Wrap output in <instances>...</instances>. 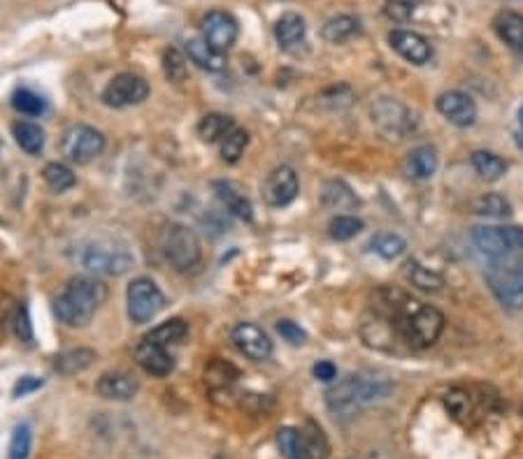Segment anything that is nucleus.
<instances>
[{"label": "nucleus", "instance_id": "nucleus-28", "mask_svg": "<svg viewBox=\"0 0 523 459\" xmlns=\"http://www.w3.org/2000/svg\"><path fill=\"white\" fill-rule=\"evenodd\" d=\"M402 274H405V278H408L409 284H412L414 288H419V291H426V292L442 291V285H444L442 274L432 272V269H428V267L421 265L419 261L405 262V267H402Z\"/></svg>", "mask_w": 523, "mask_h": 459}, {"label": "nucleus", "instance_id": "nucleus-42", "mask_svg": "<svg viewBox=\"0 0 523 459\" xmlns=\"http://www.w3.org/2000/svg\"><path fill=\"white\" fill-rule=\"evenodd\" d=\"M475 212L479 216H488V218H505L511 214V205L507 202L503 195L498 193H488L481 195L479 199L475 202Z\"/></svg>", "mask_w": 523, "mask_h": 459}, {"label": "nucleus", "instance_id": "nucleus-40", "mask_svg": "<svg viewBox=\"0 0 523 459\" xmlns=\"http://www.w3.org/2000/svg\"><path fill=\"white\" fill-rule=\"evenodd\" d=\"M163 73L165 77L170 79L172 84H182L186 74H189V67H186V56L175 47H168L163 51Z\"/></svg>", "mask_w": 523, "mask_h": 459}, {"label": "nucleus", "instance_id": "nucleus-52", "mask_svg": "<svg viewBox=\"0 0 523 459\" xmlns=\"http://www.w3.org/2000/svg\"><path fill=\"white\" fill-rule=\"evenodd\" d=\"M519 121H521V126H523V107L519 109Z\"/></svg>", "mask_w": 523, "mask_h": 459}, {"label": "nucleus", "instance_id": "nucleus-6", "mask_svg": "<svg viewBox=\"0 0 523 459\" xmlns=\"http://www.w3.org/2000/svg\"><path fill=\"white\" fill-rule=\"evenodd\" d=\"M133 262L131 251L116 242H93L82 253V265L96 276H122Z\"/></svg>", "mask_w": 523, "mask_h": 459}, {"label": "nucleus", "instance_id": "nucleus-9", "mask_svg": "<svg viewBox=\"0 0 523 459\" xmlns=\"http://www.w3.org/2000/svg\"><path fill=\"white\" fill-rule=\"evenodd\" d=\"M372 123L382 130L386 137L402 139L408 137L416 128V116L408 105H402L400 100L393 97H379L370 107Z\"/></svg>", "mask_w": 523, "mask_h": 459}, {"label": "nucleus", "instance_id": "nucleus-34", "mask_svg": "<svg viewBox=\"0 0 523 459\" xmlns=\"http://www.w3.org/2000/svg\"><path fill=\"white\" fill-rule=\"evenodd\" d=\"M43 179L44 183L54 191V193H66V191H70V188L77 183V176H75L73 169L63 163L44 165Z\"/></svg>", "mask_w": 523, "mask_h": 459}, {"label": "nucleus", "instance_id": "nucleus-48", "mask_svg": "<svg viewBox=\"0 0 523 459\" xmlns=\"http://www.w3.org/2000/svg\"><path fill=\"white\" fill-rule=\"evenodd\" d=\"M312 371H314V378L323 383H333L337 378V367L333 362H329V360H321V362L314 364Z\"/></svg>", "mask_w": 523, "mask_h": 459}, {"label": "nucleus", "instance_id": "nucleus-35", "mask_svg": "<svg viewBox=\"0 0 523 459\" xmlns=\"http://www.w3.org/2000/svg\"><path fill=\"white\" fill-rule=\"evenodd\" d=\"M250 144V133L242 130V128H233L231 133L226 135L224 139L219 142L221 149V158H224V163H238L240 158L244 156V149Z\"/></svg>", "mask_w": 523, "mask_h": 459}, {"label": "nucleus", "instance_id": "nucleus-44", "mask_svg": "<svg viewBox=\"0 0 523 459\" xmlns=\"http://www.w3.org/2000/svg\"><path fill=\"white\" fill-rule=\"evenodd\" d=\"M416 7H419V0H386L384 3V14L391 21H396V24H405V21L414 17Z\"/></svg>", "mask_w": 523, "mask_h": 459}, {"label": "nucleus", "instance_id": "nucleus-19", "mask_svg": "<svg viewBox=\"0 0 523 459\" xmlns=\"http://www.w3.org/2000/svg\"><path fill=\"white\" fill-rule=\"evenodd\" d=\"M472 242L479 248L481 253L488 255L491 261H500L511 253L510 244H507L503 228H493V225H477L472 230Z\"/></svg>", "mask_w": 523, "mask_h": 459}, {"label": "nucleus", "instance_id": "nucleus-36", "mask_svg": "<svg viewBox=\"0 0 523 459\" xmlns=\"http://www.w3.org/2000/svg\"><path fill=\"white\" fill-rule=\"evenodd\" d=\"M370 246L375 253L382 255L384 261H396L408 251V242L400 235H393V232H379L370 242Z\"/></svg>", "mask_w": 523, "mask_h": 459}, {"label": "nucleus", "instance_id": "nucleus-16", "mask_svg": "<svg viewBox=\"0 0 523 459\" xmlns=\"http://www.w3.org/2000/svg\"><path fill=\"white\" fill-rule=\"evenodd\" d=\"M389 44L396 54H400L405 61L414 63V66H424V63L431 61V56H432L431 43H428L424 35H419V33L391 31Z\"/></svg>", "mask_w": 523, "mask_h": 459}, {"label": "nucleus", "instance_id": "nucleus-26", "mask_svg": "<svg viewBox=\"0 0 523 459\" xmlns=\"http://www.w3.org/2000/svg\"><path fill=\"white\" fill-rule=\"evenodd\" d=\"M307 35V26H305V19L300 14H284V17L277 19V24H274V37H277V43L280 47L291 49L296 44H300Z\"/></svg>", "mask_w": 523, "mask_h": 459}, {"label": "nucleus", "instance_id": "nucleus-22", "mask_svg": "<svg viewBox=\"0 0 523 459\" xmlns=\"http://www.w3.org/2000/svg\"><path fill=\"white\" fill-rule=\"evenodd\" d=\"M321 205L330 212H352L359 206V198L345 182H326L321 188Z\"/></svg>", "mask_w": 523, "mask_h": 459}, {"label": "nucleus", "instance_id": "nucleus-11", "mask_svg": "<svg viewBox=\"0 0 523 459\" xmlns=\"http://www.w3.org/2000/svg\"><path fill=\"white\" fill-rule=\"evenodd\" d=\"M298 175H296V169L289 167V165L274 167L273 172L265 176V182H263V199H265L270 206H277V209L291 205L293 199L298 198Z\"/></svg>", "mask_w": 523, "mask_h": 459}, {"label": "nucleus", "instance_id": "nucleus-49", "mask_svg": "<svg viewBox=\"0 0 523 459\" xmlns=\"http://www.w3.org/2000/svg\"><path fill=\"white\" fill-rule=\"evenodd\" d=\"M14 314H17V304H14V300L7 295V292L0 291V327L12 321Z\"/></svg>", "mask_w": 523, "mask_h": 459}, {"label": "nucleus", "instance_id": "nucleus-3", "mask_svg": "<svg viewBox=\"0 0 523 459\" xmlns=\"http://www.w3.org/2000/svg\"><path fill=\"white\" fill-rule=\"evenodd\" d=\"M389 393V383L368 381V378H361V376H349V378L340 381L326 393V404H329L330 413H335V416L349 417L356 411H361L363 406L375 404V401L384 399Z\"/></svg>", "mask_w": 523, "mask_h": 459}, {"label": "nucleus", "instance_id": "nucleus-5", "mask_svg": "<svg viewBox=\"0 0 523 459\" xmlns=\"http://www.w3.org/2000/svg\"><path fill=\"white\" fill-rule=\"evenodd\" d=\"M487 284L503 307L523 308V265L507 258L493 261L487 269Z\"/></svg>", "mask_w": 523, "mask_h": 459}, {"label": "nucleus", "instance_id": "nucleus-46", "mask_svg": "<svg viewBox=\"0 0 523 459\" xmlns=\"http://www.w3.org/2000/svg\"><path fill=\"white\" fill-rule=\"evenodd\" d=\"M277 332L281 334L284 341H289L291 346H303L307 341V334L305 330H300V325H296L293 321H280L277 323Z\"/></svg>", "mask_w": 523, "mask_h": 459}, {"label": "nucleus", "instance_id": "nucleus-10", "mask_svg": "<svg viewBox=\"0 0 523 459\" xmlns=\"http://www.w3.org/2000/svg\"><path fill=\"white\" fill-rule=\"evenodd\" d=\"M149 97V84L147 79L133 73H122L105 86L103 103L112 109H126L145 103Z\"/></svg>", "mask_w": 523, "mask_h": 459}, {"label": "nucleus", "instance_id": "nucleus-51", "mask_svg": "<svg viewBox=\"0 0 523 459\" xmlns=\"http://www.w3.org/2000/svg\"><path fill=\"white\" fill-rule=\"evenodd\" d=\"M517 144L521 146V149H523V133H519V137H517Z\"/></svg>", "mask_w": 523, "mask_h": 459}, {"label": "nucleus", "instance_id": "nucleus-13", "mask_svg": "<svg viewBox=\"0 0 523 459\" xmlns=\"http://www.w3.org/2000/svg\"><path fill=\"white\" fill-rule=\"evenodd\" d=\"M231 341L244 357H250L254 362H263L273 355V341L254 323H240V325L233 327Z\"/></svg>", "mask_w": 523, "mask_h": 459}, {"label": "nucleus", "instance_id": "nucleus-7", "mask_svg": "<svg viewBox=\"0 0 523 459\" xmlns=\"http://www.w3.org/2000/svg\"><path fill=\"white\" fill-rule=\"evenodd\" d=\"M165 295L149 276L133 278L126 288V308L128 318L135 325H145L154 321L163 311Z\"/></svg>", "mask_w": 523, "mask_h": 459}, {"label": "nucleus", "instance_id": "nucleus-31", "mask_svg": "<svg viewBox=\"0 0 523 459\" xmlns=\"http://www.w3.org/2000/svg\"><path fill=\"white\" fill-rule=\"evenodd\" d=\"M438 152L432 146H419V149H414L409 153L408 167L414 179H431L438 172Z\"/></svg>", "mask_w": 523, "mask_h": 459}, {"label": "nucleus", "instance_id": "nucleus-29", "mask_svg": "<svg viewBox=\"0 0 523 459\" xmlns=\"http://www.w3.org/2000/svg\"><path fill=\"white\" fill-rule=\"evenodd\" d=\"M12 135H14V142L19 144V149L28 153V156H37V153H43L44 130L37 126V123L17 121L12 126Z\"/></svg>", "mask_w": 523, "mask_h": 459}, {"label": "nucleus", "instance_id": "nucleus-47", "mask_svg": "<svg viewBox=\"0 0 523 459\" xmlns=\"http://www.w3.org/2000/svg\"><path fill=\"white\" fill-rule=\"evenodd\" d=\"M43 387V378H36V376H24V378H19L17 385H14V397H26V394L36 393Z\"/></svg>", "mask_w": 523, "mask_h": 459}, {"label": "nucleus", "instance_id": "nucleus-32", "mask_svg": "<svg viewBox=\"0 0 523 459\" xmlns=\"http://www.w3.org/2000/svg\"><path fill=\"white\" fill-rule=\"evenodd\" d=\"M470 163H472L475 172L484 179V182H498V179H503L507 172L505 160L491 152H475L470 156Z\"/></svg>", "mask_w": 523, "mask_h": 459}, {"label": "nucleus", "instance_id": "nucleus-24", "mask_svg": "<svg viewBox=\"0 0 523 459\" xmlns=\"http://www.w3.org/2000/svg\"><path fill=\"white\" fill-rule=\"evenodd\" d=\"M96 360L98 355L91 348H70V351H63L54 357V369L61 376H77L93 367Z\"/></svg>", "mask_w": 523, "mask_h": 459}, {"label": "nucleus", "instance_id": "nucleus-17", "mask_svg": "<svg viewBox=\"0 0 523 459\" xmlns=\"http://www.w3.org/2000/svg\"><path fill=\"white\" fill-rule=\"evenodd\" d=\"M138 390H140V383L128 371H107L96 383V393L107 401H131Z\"/></svg>", "mask_w": 523, "mask_h": 459}, {"label": "nucleus", "instance_id": "nucleus-30", "mask_svg": "<svg viewBox=\"0 0 523 459\" xmlns=\"http://www.w3.org/2000/svg\"><path fill=\"white\" fill-rule=\"evenodd\" d=\"M233 128H235V121H233L231 116L217 114V112H214V114L202 116L195 130H198V137H201L205 144H217V142H221L226 135L231 133Z\"/></svg>", "mask_w": 523, "mask_h": 459}, {"label": "nucleus", "instance_id": "nucleus-23", "mask_svg": "<svg viewBox=\"0 0 523 459\" xmlns=\"http://www.w3.org/2000/svg\"><path fill=\"white\" fill-rule=\"evenodd\" d=\"M493 28L507 47L523 54V14L500 12L498 17L493 19Z\"/></svg>", "mask_w": 523, "mask_h": 459}, {"label": "nucleus", "instance_id": "nucleus-50", "mask_svg": "<svg viewBox=\"0 0 523 459\" xmlns=\"http://www.w3.org/2000/svg\"><path fill=\"white\" fill-rule=\"evenodd\" d=\"M503 235H505L507 244H510V251H523V228L507 225V228H503Z\"/></svg>", "mask_w": 523, "mask_h": 459}, {"label": "nucleus", "instance_id": "nucleus-2", "mask_svg": "<svg viewBox=\"0 0 523 459\" xmlns=\"http://www.w3.org/2000/svg\"><path fill=\"white\" fill-rule=\"evenodd\" d=\"M107 300V285L93 276H75L56 297L54 314L67 327H84Z\"/></svg>", "mask_w": 523, "mask_h": 459}, {"label": "nucleus", "instance_id": "nucleus-37", "mask_svg": "<svg viewBox=\"0 0 523 459\" xmlns=\"http://www.w3.org/2000/svg\"><path fill=\"white\" fill-rule=\"evenodd\" d=\"M363 221L356 216H349V214H340V216H335L333 221L329 223V235L333 237L335 242H349L356 235L363 232Z\"/></svg>", "mask_w": 523, "mask_h": 459}, {"label": "nucleus", "instance_id": "nucleus-33", "mask_svg": "<svg viewBox=\"0 0 523 459\" xmlns=\"http://www.w3.org/2000/svg\"><path fill=\"white\" fill-rule=\"evenodd\" d=\"M186 332H189V325L182 321V318H170V321L161 323L159 327H154L152 332L147 334L145 338H149V341H154V344L159 346H172V344H179L184 337H186Z\"/></svg>", "mask_w": 523, "mask_h": 459}, {"label": "nucleus", "instance_id": "nucleus-27", "mask_svg": "<svg viewBox=\"0 0 523 459\" xmlns=\"http://www.w3.org/2000/svg\"><path fill=\"white\" fill-rule=\"evenodd\" d=\"M300 439H303V450L307 459H329L330 457V443L314 420H305L300 427Z\"/></svg>", "mask_w": 523, "mask_h": 459}, {"label": "nucleus", "instance_id": "nucleus-38", "mask_svg": "<svg viewBox=\"0 0 523 459\" xmlns=\"http://www.w3.org/2000/svg\"><path fill=\"white\" fill-rule=\"evenodd\" d=\"M12 107L24 116H43L47 112V100L31 89H19L12 96Z\"/></svg>", "mask_w": 523, "mask_h": 459}, {"label": "nucleus", "instance_id": "nucleus-25", "mask_svg": "<svg viewBox=\"0 0 523 459\" xmlns=\"http://www.w3.org/2000/svg\"><path fill=\"white\" fill-rule=\"evenodd\" d=\"M361 33V21L352 14H340V17L329 19L321 28V37L330 44H342L349 43L352 37H356Z\"/></svg>", "mask_w": 523, "mask_h": 459}, {"label": "nucleus", "instance_id": "nucleus-39", "mask_svg": "<svg viewBox=\"0 0 523 459\" xmlns=\"http://www.w3.org/2000/svg\"><path fill=\"white\" fill-rule=\"evenodd\" d=\"M33 447V432L31 424H17L10 439V447H7V459H28Z\"/></svg>", "mask_w": 523, "mask_h": 459}, {"label": "nucleus", "instance_id": "nucleus-41", "mask_svg": "<svg viewBox=\"0 0 523 459\" xmlns=\"http://www.w3.org/2000/svg\"><path fill=\"white\" fill-rule=\"evenodd\" d=\"M277 446L281 450L284 459H307L303 450V439H300V429L296 427H281L277 432Z\"/></svg>", "mask_w": 523, "mask_h": 459}, {"label": "nucleus", "instance_id": "nucleus-21", "mask_svg": "<svg viewBox=\"0 0 523 459\" xmlns=\"http://www.w3.org/2000/svg\"><path fill=\"white\" fill-rule=\"evenodd\" d=\"M205 385L212 390V393H224L228 387H233L240 378V369L235 364H231L228 360H221V357H212L205 367Z\"/></svg>", "mask_w": 523, "mask_h": 459}, {"label": "nucleus", "instance_id": "nucleus-43", "mask_svg": "<svg viewBox=\"0 0 523 459\" xmlns=\"http://www.w3.org/2000/svg\"><path fill=\"white\" fill-rule=\"evenodd\" d=\"M444 404H447V411L451 416L461 420V423H468L470 416H472V399L465 390H451L447 397H444Z\"/></svg>", "mask_w": 523, "mask_h": 459}, {"label": "nucleus", "instance_id": "nucleus-45", "mask_svg": "<svg viewBox=\"0 0 523 459\" xmlns=\"http://www.w3.org/2000/svg\"><path fill=\"white\" fill-rule=\"evenodd\" d=\"M12 323H14V332H17V337L21 338L24 344H33L36 334H33L31 314H28V307H26V304L17 307V314H14Z\"/></svg>", "mask_w": 523, "mask_h": 459}, {"label": "nucleus", "instance_id": "nucleus-15", "mask_svg": "<svg viewBox=\"0 0 523 459\" xmlns=\"http://www.w3.org/2000/svg\"><path fill=\"white\" fill-rule=\"evenodd\" d=\"M438 112L449 123L458 128H468L477 121V105L468 93L447 91L438 97Z\"/></svg>", "mask_w": 523, "mask_h": 459}, {"label": "nucleus", "instance_id": "nucleus-20", "mask_svg": "<svg viewBox=\"0 0 523 459\" xmlns=\"http://www.w3.org/2000/svg\"><path fill=\"white\" fill-rule=\"evenodd\" d=\"M186 58L191 63L201 67V70H207V73H221L226 70V54L214 49L212 44H207L202 37H194L186 43Z\"/></svg>", "mask_w": 523, "mask_h": 459}, {"label": "nucleus", "instance_id": "nucleus-1", "mask_svg": "<svg viewBox=\"0 0 523 459\" xmlns=\"http://www.w3.org/2000/svg\"><path fill=\"white\" fill-rule=\"evenodd\" d=\"M375 302V311L412 348H431L442 337L444 315L431 304L419 302L396 288H379Z\"/></svg>", "mask_w": 523, "mask_h": 459}, {"label": "nucleus", "instance_id": "nucleus-14", "mask_svg": "<svg viewBox=\"0 0 523 459\" xmlns=\"http://www.w3.org/2000/svg\"><path fill=\"white\" fill-rule=\"evenodd\" d=\"M135 362L145 374L154 376V378H165L175 371V360L168 353V348L154 344L149 338H142L140 344L135 346Z\"/></svg>", "mask_w": 523, "mask_h": 459}, {"label": "nucleus", "instance_id": "nucleus-18", "mask_svg": "<svg viewBox=\"0 0 523 459\" xmlns=\"http://www.w3.org/2000/svg\"><path fill=\"white\" fill-rule=\"evenodd\" d=\"M214 193L221 199V205L233 214L238 216L240 221H254V206H251V199L240 191L233 182H214L212 183Z\"/></svg>", "mask_w": 523, "mask_h": 459}, {"label": "nucleus", "instance_id": "nucleus-12", "mask_svg": "<svg viewBox=\"0 0 523 459\" xmlns=\"http://www.w3.org/2000/svg\"><path fill=\"white\" fill-rule=\"evenodd\" d=\"M238 21H235L233 14L224 12V10H212L202 19V40L207 44H212L214 49L224 51V54L238 43Z\"/></svg>", "mask_w": 523, "mask_h": 459}, {"label": "nucleus", "instance_id": "nucleus-8", "mask_svg": "<svg viewBox=\"0 0 523 459\" xmlns=\"http://www.w3.org/2000/svg\"><path fill=\"white\" fill-rule=\"evenodd\" d=\"M105 152V135L93 126L77 123L61 137V153L75 165H89Z\"/></svg>", "mask_w": 523, "mask_h": 459}, {"label": "nucleus", "instance_id": "nucleus-4", "mask_svg": "<svg viewBox=\"0 0 523 459\" xmlns=\"http://www.w3.org/2000/svg\"><path fill=\"white\" fill-rule=\"evenodd\" d=\"M163 255L170 267L179 274L195 272L202 262V246L201 239L195 235V230L184 223H170L163 232Z\"/></svg>", "mask_w": 523, "mask_h": 459}]
</instances>
